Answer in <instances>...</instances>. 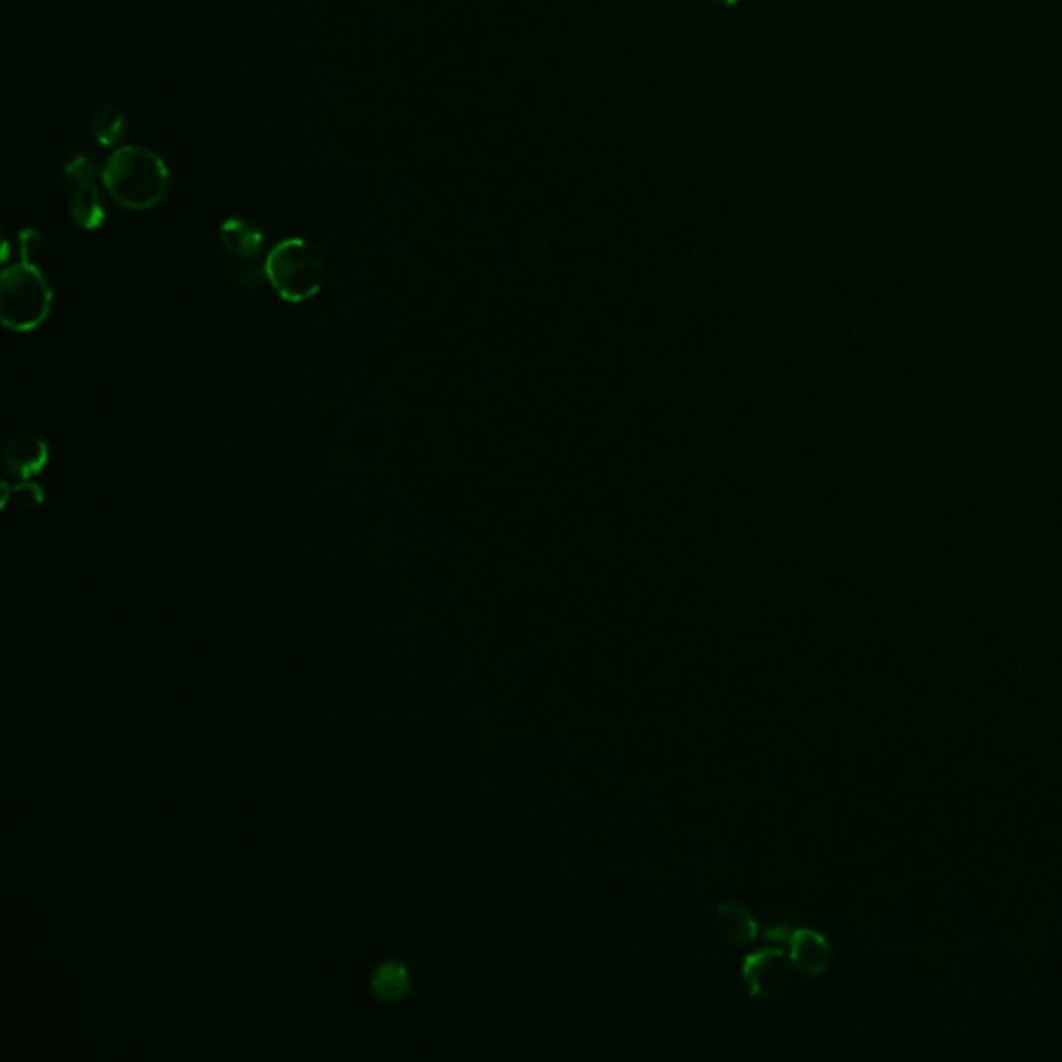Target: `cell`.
Masks as SVG:
<instances>
[{"label": "cell", "instance_id": "1", "mask_svg": "<svg viewBox=\"0 0 1062 1062\" xmlns=\"http://www.w3.org/2000/svg\"><path fill=\"white\" fill-rule=\"evenodd\" d=\"M102 183L110 198L127 210H150L165 200L170 172L160 156L143 146H125L108 156Z\"/></svg>", "mask_w": 1062, "mask_h": 1062}, {"label": "cell", "instance_id": "14", "mask_svg": "<svg viewBox=\"0 0 1062 1062\" xmlns=\"http://www.w3.org/2000/svg\"><path fill=\"white\" fill-rule=\"evenodd\" d=\"M9 503H16L19 508L40 507L44 503V490L40 484H33L30 479H23L17 486L2 482V507H9Z\"/></svg>", "mask_w": 1062, "mask_h": 1062}, {"label": "cell", "instance_id": "12", "mask_svg": "<svg viewBox=\"0 0 1062 1062\" xmlns=\"http://www.w3.org/2000/svg\"><path fill=\"white\" fill-rule=\"evenodd\" d=\"M227 277L241 291H256L262 287L266 277V262L260 260H232L227 266Z\"/></svg>", "mask_w": 1062, "mask_h": 1062}, {"label": "cell", "instance_id": "9", "mask_svg": "<svg viewBox=\"0 0 1062 1062\" xmlns=\"http://www.w3.org/2000/svg\"><path fill=\"white\" fill-rule=\"evenodd\" d=\"M716 927L724 939L733 944H750L757 939L760 925L754 915L735 901H726L716 909Z\"/></svg>", "mask_w": 1062, "mask_h": 1062}, {"label": "cell", "instance_id": "8", "mask_svg": "<svg viewBox=\"0 0 1062 1062\" xmlns=\"http://www.w3.org/2000/svg\"><path fill=\"white\" fill-rule=\"evenodd\" d=\"M69 216L83 231H96L105 225L108 208L102 189L96 183H81L69 198Z\"/></svg>", "mask_w": 1062, "mask_h": 1062}, {"label": "cell", "instance_id": "11", "mask_svg": "<svg viewBox=\"0 0 1062 1062\" xmlns=\"http://www.w3.org/2000/svg\"><path fill=\"white\" fill-rule=\"evenodd\" d=\"M409 990V975L399 963H388L374 975V992L385 1001H399Z\"/></svg>", "mask_w": 1062, "mask_h": 1062}, {"label": "cell", "instance_id": "10", "mask_svg": "<svg viewBox=\"0 0 1062 1062\" xmlns=\"http://www.w3.org/2000/svg\"><path fill=\"white\" fill-rule=\"evenodd\" d=\"M90 131L93 139L105 148L121 143L127 136V117L123 110L117 105H102L96 108L90 119Z\"/></svg>", "mask_w": 1062, "mask_h": 1062}, {"label": "cell", "instance_id": "7", "mask_svg": "<svg viewBox=\"0 0 1062 1062\" xmlns=\"http://www.w3.org/2000/svg\"><path fill=\"white\" fill-rule=\"evenodd\" d=\"M220 244L232 260H258L262 258L266 235L254 220L232 216L220 227Z\"/></svg>", "mask_w": 1062, "mask_h": 1062}, {"label": "cell", "instance_id": "2", "mask_svg": "<svg viewBox=\"0 0 1062 1062\" xmlns=\"http://www.w3.org/2000/svg\"><path fill=\"white\" fill-rule=\"evenodd\" d=\"M266 277L270 287L289 304H304L316 297L326 280V264L320 249L306 239H285L266 256Z\"/></svg>", "mask_w": 1062, "mask_h": 1062}, {"label": "cell", "instance_id": "6", "mask_svg": "<svg viewBox=\"0 0 1062 1062\" xmlns=\"http://www.w3.org/2000/svg\"><path fill=\"white\" fill-rule=\"evenodd\" d=\"M48 459H50L48 445L40 436L21 434L9 443V447L4 448L2 465H4V472L9 476L23 482V479L38 476L47 467Z\"/></svg>", "mask_w": 1062, "mask_h": 1062}, {"label": "cell", "instance_id": "3", "mask_svg": "<svg viewBox=\"0 0 1062 1062\" xmlns=\"http://www.w3.org/2000/svg\"><path fill=\"white\" fill-rule=\"evenodd\" d=\"M52 287L36 264L9 266L0 280V318L9 330L31 333L47 322Z\"/></svg>", "mask_w": 1062, "mask_h": 1062}, {"label": "cell", "instance_id": "15", "mask_svg": "<svg viewBox=\"0 0 1062 1062\" xmlns=\"http://www.w3.org/2000/svg\"><path fill=\"white\" fill-rule=\"evenodd\" d=\"M17 244H19V256H21V262L36 264V258L42 254V247H44V241H42V235L36 229H23V231L17 235Z\"/></svg>", "mask_w": 1062, "mask_h": 1062}, {"label": "cell", "instance_id": "13", "mask_svg": "<svg viewBox=\"0 0 1062 1062\" xmlns=\"http://www.w3.org/2000/svg\"><path fill=\"white\" fill-rule=\"evenodd\" d=\"M62 175H64L73 186H81V183H92L98 175H102V169H100V165H98V160H96V156H93L92 152L78 148L76 152H71L69 158L64 160Z\"/></svg>", "mask_w": 1062, "mask_h": 1062}, {"label": "cell", "instance_id": "5", "mask_svg": "<svg viewBox=\"0 0 1062 1062\" xmlns=\"http://www.w3.org/2000/svg\"><path fill=\"white\" fill-rule=\"evenodd\" d=\"M785 946L791 963L810 977H817L831 967V942L812 927H791Z\"/></svg>", "mask_w": 1062, "mask_h": 1062}, {"label": "cell", "instance_id": "4", "mask_svg": "<svg viewBox=\"0 0 1062 1062\" xmlns=\"http://www.w3.org/2000/svg\"><path fill=\"white\" fill-rule=\"evenodd\" d=\"M785 951L778 946L760 949L750 956H745L741 975L750 990L752 999H774L785 992L791 980V965Z\"/></svg>", "mask_w": 1062, "mask_h": 1062}, {"label": "cell", "instance_id": "16", "mask_svg": "<svg viewBox=\"0 0 1062 1062\" xmlns=\"http://www.w3.org/2000/svg\"><path fill=\"white\" fill-rule=\"evenodd\" d=\"M712 2H714V4H721V7H733V4H737L740 0H712Z\"/></svg>", "mask_w": 1062, "mask_h": 1062}]
</instances>
